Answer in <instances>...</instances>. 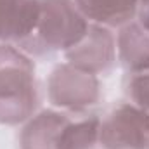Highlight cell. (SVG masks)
Returning <instances> with one entry per match:
<instances>
[{
	"label": "cell",
	"instance_id": "cell-1",
	"mask_svg": "<svg viewBox=\"0 0 149 149\" xmlns=\"http://www.w3.org/2000/svg\"><path fill=\"white\" fill-rule=\"evenodd\" d=\"M99 121L94 113L42 109L23 123L17 144L19 149H95Z\"/></svg>",
	"mask_w": 149,
	"mask_h": 149
},
{
	"label": "cell",
	"instance_id": "cell-2",
	"mask_svg": "<svg viewBox=\"0 0 149 149\" xmlns=\"http://www.w3.org/2000/svg\"><path fill=\"white\" fill-rule=\"evenodd\" d=\"M40 85L33 57L10 43L0 45V125L26 123L40 108Z\"/></svg>",
	"mask_w": 149,
	"mask_h": 149
},
{
	"label": "cell",
	"instance_id": "cell-3",
	"mask_svg": "<svg viewBox=\"0 0 149 149\" xmlns=\"http://www.w3.org/2000/svg\"><path fill=\"white\" fill-rule=\"evenodd\" d=\"M88 24L73 0H40L37 26L17 47L37 59L64 54L85 37Z\"/></svg>",
	"mask_w": 149,
	"mask_h": 149
},
{
	"label": "cell",
	"instance_id": "cell-4",
	"mask_svg": "<svg viewBox=\"0 0 149 149\" xmlns=\"http://www.w3.org/2000/svg\"><path fill=\"white\" fill-rule=\"evenodd\" d=\"M47 97L56 109L90 113L102 99V85L99 76L70 63H61L47 78Z\"/></svg>",
	"mask_w": 149,
	"mask_h": 149
},
{
	"label": "cell",
	"instance_id": "cell-5",
	"mask_svg": "<svg viewBox=\"0 0 149 149\" xmlns=\"http://www.w3.org/2000/svg\"><path fill=\"white\" fill-rule=\"evenodd\" d=\"M99 149H149V113L130 101L111 106L99 121Z\"/></svg>",
	"mask_w": 149,
	"mask_h": 149
},
{
	"label": "cell",
	"instance_id": "cell-6",
	"mask_svg": "<svg viewBox=\"0 0 149 149\" xmlns=\"http://www.w3.org/2000/svg\"><path fill=\"white\" fill-rule=\"evenodd\" d=\"M66 61L76 68L95 76L108 74L114 68L116 54V35L111 28L90 23L85 37L73 49L64 52Z\"/></svg>",
	"mask_w": 149,
	"mask_h": 149
},
{
	"label": "cell",
	"instance_id": "cell-7",
	"mask_svg": "<svg viewBox=\"0 0 149 149\" xmlns=\"http://www.w3.org/2000/svg\"><path fill=\"white\" fill-rule=\"evenodd\" d=\"M40 0H0V45H19L35 30Z\"/></svg>",
	"mask_w": 149,
	"mask_h": 149
},
{
	"label": "cell",
	"instance_id": "cell-8",
	"mask_svg": "<svg viewBox=\"0 0 149 149\" xmlns=\"http://www.w3.org/2000/svg\"><path fill=\"white\" fill-rule=\"evenodd\" d=\"M116 54L127 74L149 71V31L137 17L118 28Z\"/></svg>",
	"mask_w": 149,
	"mask_h": 149
},
{
	"label": "cell",
	"instance_id": "cell-9",
	"mask_svg": "<svg viewBox=\"0 0 149 149\" xmlns=\"http://www.w3.org/2000/svg\"><path fill=\"white\" fill-rule=\"evenodd\" d=\"M88 23L106 28H121L141 12V0H73Z\"/></svg>",
	"mask_w": 149,
	"mask_h": 149
},
{
	"label": "cell",
	"instance_id": "cell-10",
	"mask_svg": "<svg viewBox=\"0 0 149 149\" xmlns=\"http://www.w3.org/2000/svg\"><path fill=\"white\" fill-rule=\"evenodd\" d=\"M123 88L130 102L149 113V71L127 74L123 80Z\"/></svg>",
	"mask_w": 149,
	"mask_h": 149
},
{
	"label": "cell",
	"instance_id": "cell-11",
	"mask_svg": "<svg viewBox=\"0 0 149 149\" xmlns=\"http://www.w3.org/2000/svg\"><path fill=\"white\" fill-rule=\"evenodd\" d=\"M137 19L144 24V28L149 31V9H141V12H139Z\"/></svg>",
	"mask_w": 149,
	"mask_h": 149
},
{
	"label": "cell",
	"instance_id": "cell-12",
	"mask_svg": "<svg viewBox=\"0 0 149 149\" xmlns=\"http://www.w3.org/2000/svg\"><path fill=\"white\" fill-rule=\"evenodd\" d=\"M141 9H149V0H142L141 2Z\"/></svg>",
	"mask_w": 149,
	"mask_h": 149
},
{
	"label": "cell",
	"instance_id": "cell-13",
	"mask_svg": "<svg viewBox=\"0 0 149 149\" xmlns=\"http://www.w3.org/2000/svg\"><path fill=\"white\" fill-rule=\"evenodd\" d=\"M141 2H142V0H141Z\"/></svg>",
	"mask_w": 149,
	"mask_h": 149
}]
</instances>
